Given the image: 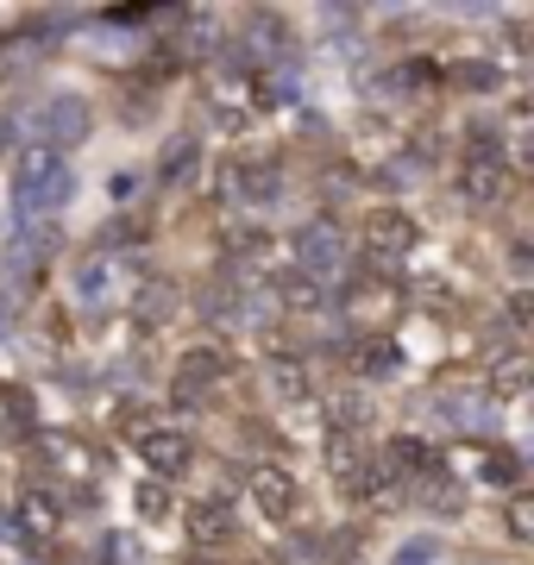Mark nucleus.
<instances>
[{
	"label": "nucleus",
	"mask_w": 534,
	"mask_h": 565,
	"mask_svg": "<svg viewBox=\"0 0 534 565\" xmlns=\"http://www.w3.org/2000/svg\"><path fill=\"white\" fill-rule=\"evenodd\" d=\"M139 289V252H126L120 239L107 245H88L76 270H70V296L83 315H107V308H126Z\"/></svg>",
	"instance_id": "1"
},
{
	"label": "nucleus",
	"mask_w": 534,
	"mask_h": 565,
	"mask_svg": "<svg viewBox=\"0 0 534 565\" xmlns=\"http://www.w3.org/2000/svg\"><path fill=\"white\" fill-rule=\"evenodd\" d=\"M13 195H20V226H51L76 195V170L51 145H25L20 170H13Z\"/></svg>",
	"instance_id": "2"
},
{
	"label": "nucleus",
	"mask_w": 534,
	"mask_h": 565,
	"mask_svg": "<svg viewBox=\"0 0 534 565\" xmlns=\"http://www.w3.org/2000/svg\"><path fill=\"white\" fill-rule=\"evenodd\" d=\"M63 522H70V503H63L51 484H25L20 497H13V534H20L25 546H57Z\"/></svg>",
	"instance_id": "3"
},
{
	"label": "nucleus",
	"mask_w": 534,
	"mask_h": 565,
	"mask_svg": "<svg viewBox=\"0 0 534 565\" xmlns=\"http://www.w3.org/2000/svg\"><path fill=\"white\" fill-rule=\"evenodd\" d=\"M296 270L309 282H333L352 270V245L340 239V226L333 221H309L302 233H296Z\"/></svg>",
	"instance_id": "4"
},
{
	"label": "nucleus",
	"mask_w": 534,
	"mask_h": 565,
	"mask_svg": "<svg viewBox=\"0 0 534 565\" xmlns=\"http://www.w3.org/2000/svg\"><path fill=\"white\" fill-rule=\"evenodd\" d=\"M415 245H421V226H415L409 214H403V207H371V214H365L359 252H365L371 264H384V270H391V264L409 258Z\"/></svg>",
	"instance_id": "5"
},
{
	"label": "nucleus",
	"mask_w": 534,
	"mask_h": 565,
	"mask_svg": "<svg viewBox=\"0 0 534 565\" xmlns=\"http://www.w3.org/2000/svg\"><path fill=\"white\" fill-rule=\"evenodd\" d=\"M459 189H466V202L491 207L503 202V189H510V163H503V145L491 132H472L466 145V170H459Z\"/></svg>",
	"instance_id": "6"
},
{
	"label": "nucleus",
	"mask_w": 534,
	"mask_h": 565,
	"mask_svg": "<svg viewBox=\"0 0 534 565\" xmlns=\"http://www.w3.org/2000/svg\"><path fill=\"white\" fill-rule=\"evenodd\" d=\"M132 452L151 471V484H170V478H183L189 465H195V440H189L183 427H139Z\"/></svg>",
	"instance_id": "7"
},
{
	"label": "nucleus",
	"mask_w": 534,
	"mask_h": 565,
	"mask_svg": "<svg viewBox=\"0 0 534 565\" xmlns=\"http://www.w3.org/2000/svg\"><path fill=\"white\" fill-rule=\"evenodd\" d=\"M226 352L221 345H189L183 352V364H177V384H170V403H189V408H202L214 390L226 384Z\"/></svg>",
	"instance_id": "8"
},
{
	"label": "nucleus",
	"mask_w": 534,
	"mask_h": 565,
	"mask_svg": "<svg viewBox=\"0 0 534 565\" xmlns=\"http://www.w3.org/2000/svg\"><path fill=\"white\" fill-rule=\"evenodd\" d=\"M246 497L270 527H289L296 515H302V484L289 478L284 465H258V471L246 478Z\"/></svg>",
	"instance_id": "9"
},
{
	"label": "nucleus",
	"mask_w": 534,
	"mask_h": 565,
	"mask_svg": "<svg viewBox=\"0 0 534 565\" xmlns=\"http://www.w3.org/2000/svg\"><path fill=\"white\" fill-rule=\"evenodd\" d=\"M32 132H39V145H51V151L70 158V145L88 139V102L83 95H51V102L32 114Z\"/></svg>",
	"instance_id": "10"
},
{
	"label": "nucleus",
	"mask_w": 534,
	"mask_h": 565,
	"mask_svg": "<svg viewBox=\"0 0 534 565\" xmlns=\"http://www.w3.org/2000/svg\"><path fill=\"white\" fill-rule=\"evenodd\" d=\"M183 534L195 546H226V541H233V497H226V490L195 497V503L183 509Z\"/></svg>",
	"instance_id": "11"
},
{
	"label": "nucleus",
	"mask_w": 534,
	"mask_h": 565,
	"mask_svg": "<svg viewBox=\"0 0 534 565\" xmlns=\"http://www.w3.org/2000/svg\"><path fill=\"white\" fill-rule=\"evenodd\" d=\"M39 465H44V471H57V478H70L76 490L95 484V452H88L76 434H44V440H39Z\"/></svg>",
	"instance_id": "12"
},
{
	"label": "nucleus",
	"mask_w": 534,
	"mask_h": 565,
	"mask_svg": "<svg viewBox=\"0 0 534 565\" xmlns=\"http://www.w3.org/2000/svg\"><path fill=\"white\" fill-rule=\"evenodd\" d=\"M466 478L484 490H522V459H515L510 446H466Z\"/></svg>",
	"instance_id": "13"
},
{
	"label": "nucleus",
	"mask_w": 534,
	"mask_h": 565,
	"mask_svg": "<svg viewBox=\"0 0 534 565\" xmlns=\"http://www.w3.org/2000/svg\"><path fill=\"white\" fill-rule=\"evenodd\" d=\"M265 384H270V396H277V403H309L314 390H309V364L302 359H289V352H277V359L265 364Z\"/></svg>",
	"instance_id": "14"
},
{
	"label": "nucleus",
	"mask_w": 534,
	"mask_h": 565,
	"mask_svg": "<svg viewBox=\"0 0 534 565\" xmlns=\"http://www.w3.org/2000/svg\"><path fill=\"white\" fill-rule=\"evenodd\" d=\"M522 384H528V352H522V345H510V352L491 364V390H484V396L515 403V396H522Z\"/></svg>",
	"instance_id": "15"
},
{
	"label": "nucleus",
	"mask_w": 534,
	"mask_h": 565,
	"mask_svg": "<svg viewBox=\"0 0 534 565\" xmlns=\"http://www.w3.org/2000/svg\"><path fill=\"white\" fill-rule=\"evenodd\" d=\"M195 163H202V145L195 139H170V151H164V163H158V177L177 189V182H189L195 177Z\"/></svg>",
	"instance_id": "16"
},
{
	"label": "nucleus",
	"mask_w": 534,
	"mask_h": 565,
	"mask_svg": "<svg viewBox=\"0 0 534 565\" xmlns=\"http://www.w3.org/2000/svg\"><path fill=\"white\" fill-rule=\"evenodd\" d=\"M270 289H277V302H284V308H314V302H321V282H309L302 270H277Z\"/></svg>",
	"instance_id": "17"
},
{
	"label": "nucleus",
	"mask_w": 534,
	"mask_h": 565,
	"mask_svg": "<svg viewBox=\"0 0 534 565\" xmlns=\"http://www.w3.org/2000/svg\"><path fill=\"white\" fill-rule=\"evenodd\" d=\"M503 527H510L515 546L534 541V497H528V490H510V503H503Z\"/></svg>",
	"instance_id": "18"
},
{
	"label": "nucleus",
	"mask_w": 534,
	"mask_h": 565,
	"mask_svg": "<svg viewBox=\"0 0 534 565\" xmlns=\"http://www.w3.org/2000/svg\"><path fill=\"white\" fill-rule=\"evenodd\" d=\"M352 364H359V377H391L403 359H396V345H391V340H365L359 352H352Z\"/></svg>",
	"instance_id": "19"
},
{
	"label": "nucleus",
	"mask_w": 534,
	"mask_h": 565,
	"mask_svg": "<svg viewBox=\"0 0 534 565\" xmlns=\"http://www.w3.org/2000/svg\"><path fill=\"white\" fill-rule=\"evenodd\" d=\"M132 497H139V515H145V522H170V515H177V503H170L164 484H139Z\"/></svg>",
	"instance_id": "20"
},
{
	"label": "nucleus",
	"mask_w": 534,
	"mask_h": 565,
	"mask_svg": "<svg viewBox=\"0 0 534 565\" xmlns=\"http://www.w3.org/2000/svg\"><path fill=\"white\" fill-rule=\"evenodd\" d=\"M391 565H440V541H428V534L421 541H403L391 553Z\"/></svg>",
	"instance_id": "21"
},
{
	"label": "nucleus",
	"mask_w": 534,
	"mask_h": 565,
	"mask_svg": "<svg viewBox=\"0 0 534 565\" xmlns=\"http://www.w3.org/2000/svg\"><path fill=\"white\" fill-rule=\"evenodd\" d=\"M447 76L452 82H459V88H496V63H452V70H447Z\"/></svg>",
	"instance_id": "22"
},
{
	"label": "nucleus",
	"mask_w": 534,
	"mask_h": 565,
	"mask_svg": "<svg viewBox=\"0 0 534 565\" xmlns=\"http://www.w3.org/2000/svg\"><path fill=\"white\" fill-rule=\"evenodd\" d=\"M284 546H289V565H321V553H314L321 541H314V534H296V541H284ZM284 546H277V553H284Z\"/></svg>",
	"instance_id": "23"
},
{
	"label": "nucleus",
	"mask_w": 534,
	"mask_h": 565,
	"mask_svg": "<svg viewBox=\"0 0 534 565\" xmlns=\"http://www.w3.org/2000/svg\"><path fill=\"white\" fill-rule=\"evenodd\" d=\"M510 321L515 333H528V289H510Z\"/></svg>",
	"instance_id": "24"
},
{
	"label": "nucleus",
	"mask_w": 534,
	"mask_h": 565,
	"mask_svg": "<svg viewBox=\"0 0 534 565\" xmlns=\"http://www.w3.org/2000/svg\"><path fill=\"white\" fill-rule=\"evenodd\" d=\"M0 497H7V459H0Z\"/></svg>",
	"instance_id": "25"
},
{
	"label": "nucleus",
	"mask_w": 534,
	"mask_h": 565,
	"mask_svg": "<svg viewBox=\"0 0 534 565\" xmlns=\"http://www.w3.org/2000/svg\"><path fill=\"white\" fill-rule=\"evenodd\" d=\"M340 565H359V559H352V553H340Z\"/></svg>",
	"instance_id": "26"
},
{
	"label": "nucleus",
	"mask_w": 534,
	"mask_h": 565,
	"mask_svg": "<svg viewBox=\"0 0 534 565\" xmlns=\"http://www.w3.org/2000/svg\"><path fill=\"white\" fill-rule=\"evenodd\" d=\"M13 565H32V559H13Z\"/></svg>",
	"instance_id": "27"
}]
</instances>
